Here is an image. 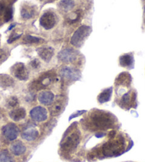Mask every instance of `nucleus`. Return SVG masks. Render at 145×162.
Here are the masks:
<instances>
[{
  "label": "nucleus",
  "instance_id": "6ab92c4d",
  "mask_svg": "<svg viewBox=\"0 0 145 162\" xmlns=\"http://www.w3.org/2000/svg\"><path fill=\"white\" fill-rule=\"evenodd\" d=\"M35 14V10L34 7L29 5H25L21 10V15L23 19H29L34 17Z\"/></svg>",
  "mask_w": 145,
  "mask_h": 162
},
{
  "label": "nucleus",
  "instance_id": "6e6552de",
  "mask_svg": "<svg viewBox=\"0 0 145 162\" xmlns=\"http://www.w3.org/2000/svg\"><path fill=\"white\" fill-rule=\"evenodd\" d=\"M12 74L20 80H27L29 78V72L22 63H17L12 68Z\"/></svg>",
  "mask_w": 145,
  "mask_h": 162
},
{
  "label": "nucleus",
  "instance_id": "c756f323",
  "mask_svg": "<svg viewBox=\"0 0 145 162\" xmlns=\"http://www.w3.org/2000/svg\"><path fill=\"white\" fill-rule=\"evenodd\" d=\"M105 136V133H98V134H95V136L97 138H101V137H103V136Z\"/></svg>",
  "mask_w": 145,
  "mask_h": 162
},
{
  "label": "nucleus",
  "instance_id": "ddd939ff",
  "mask_svg": "<svg viewBox=\"0 0 145 162\" xmlns=\"http://www.w3.org/2000/svg\"><path fill=\"white\" fill-rule=\"evenodd\" d=\"M38 136H39V131L34 127L27 129L22 133V138L28 141H34L36 140Z\"/></svg>",
  "mask_w": 145,
  "mask_h": 162
},
{
  "label": "nucleus",
  "instance_id": "4468645a",
  "mask_svg": "<svg viewBox=\"0 0 145 162\" xmlns=\"http://www.w3.org/2000/svg\"><path fill=\"white\" fill-rule=\"evenodd\" d=\"M27 112L24 108L20 107L15 109L9 113V117L14 122H19L26 117Z\"/></svg>",
  "mask_w": 145,
  "mask_h": 162
},
{
  "label": "nucleus",
  "instance_id": "a211bd4d",
  "mask_svg": "<svg viewBox=\"0 0 145 162\" xmlns=\"http://www.w3.org/2000/svg\"><path fill=\"white\" fill-rule=\"evenodd\" d=\"M119 64L121 66L129 68L133 65L134 59L133 56L130 54H124L119 57Z\"/></svg>",
  "mask_w": 145,
  "mask_h": 162
},
{
  "label": "nucleus",
  "instance_id": "20e7f679",
  "mask_svg": "<svg viewBox=\"0 0 145 162\" xmlns=\"http://www.w3.org/2000/svg\"><path fill=\"white\" fill-rule=\"evenodd\" d=\"M40 25L44 29L49 30L56 26L57 22V17L53 12L48 11L42 15L40 19Z\"/></svg>",
  "mask_w": 145,
  "mask_h": 162
},
{
  "label": "nucleus",
  "instance_id": "5701e85b",
  "mask_svg": "<svg viewBox=\"0 0 145 162\" xmlns=\"http://www.w3.org/2000/svg\"><path fill=\"white\" fill-rule=\"evenodd\" d=\"M131 96L129 95V93H125V94H124L123 98H122L121 99V103L123 104V105H128L129 104V102H131Z\"/></svg>",
  "mask_w": 145,
  "mask_h": 162
},
{
  "label": "nucleus",
  "instance_id": "0eeeda50",
  "mask_svg": "<svg viewBox=\"0 0 145 162\" xmlns=\"http://www.w3.org/2000/svg\"><path fill=\"white\" fill-rule=\"evenodd\" d=\"M78 52L72 49H65L60 51L58 54V59L63 63H73L77 59Z\"/></svg>",
  "mask_w": 145,
  "mask_h": 162
},
{
  "label": "nucleus",
  "instance_id": "423d86ee",
  "mask_svg": "<svg viewBox=\"0 0 145 162\" xmlns=\"http://www.w3.org/2000/svg\"><path fill=\"white\" fill-rule=\"evenodd\" d=\"M60 74L61 77L65 78V80L71 81L78 80L81 78V73L79 70L69 66H65L61 68V70H60Z\"/></svg>",
  "mask_w": 145,
  "mask_h": 162
},
{
  "label": "nucleus",
  "instance_id": "39448f33",
  "mask_svg": "<svg viewBox=\"0 0 145 162\" xmlns=\"http://www.w3.org/2000/svg\"><path fill=\"white\" fill-rule=\"evenodd\" d=\"M65 140L63 139L61 146L63 149H74L80 142V135L77 131L72 132L70 135L65 133Z\"/></svg>",
  "mask_w": 145,
  "mask_h": 162
},
{
  "label": "nucleus",
  "instance_id": "f8f14e48",
  "mask_svg": "<svg viewBox=\"0 0 145 162\" xmlns=\"http://www.w3.org/2000/svg\"><path fill=\"white\" fill-rule=\"evenodd\" d=\"M38 100L44 105H50L54 100V95L52 92L48 90H44L38 95Z\"/></svg>",
  "mask_w": 145,
  "mask_h": 162
},
{
  "label": "nucleus",
  "instance_id": "9d476101",
  "mask_svg": "<svg viewBox=\"0 0 145 162\" xmlns=\"http://www.w3.org/2000/svg\"><path fill=\"white\" fill-rule=\"evenodd\" d=\"M30 116L32 120L37 122H41L47 120L48 118V112L46 109L41 107V106H37L30 111Z\"/></svg>",
  "mask_w": 145,
  "mask_h": 162
},
{
  "label": "nucleus",
  "instance_id": "c85d7f7f",
  "mask_svg": "<svg viewBox=\"0 0 145 162\" xmlns=\"http://www.w3.org/2000/svg\"><path fill=\"white\" fill-rule=\"evenodd\" d=\"M5 56V54L2 50H0V60H2L4 59Z\"/></svg>",
  "mask_w": 145,
  "mask_h": 162
},
{
  "label": "nucleus",
  "instance_id": "7c9ffc66",
  "mask_svg": "<svg viewBox=\"0 0 145 162\" xmlns=\"http://www.w3.org/2000/svg\"><path fill=\"white\" fill-rule=\"evenodd\" d=\"M16 26V24H12V25H11V26H9V29H8V31H10V30H12V29H13V28Z\"/></svg>",
  "mask_w": 145,
  "mask_h": 162
},
{
  "label": "nucleus",
  "instance_id": "f03ea898",
  "mask_svg": "<svg viewBox=\"0 0 145 162\" xmlns=\"http://www.w3.org/2000/svg\"><path fill=\"white\" fill-rule=\"evenodd\" d=\"M90 31L91 29L90 26L85 25L81 26L76 30L73 36L71 37L70 44L75 47H80L84 44L85 39L89 36Z\"/></svg>",
  "mask_w": 145,
  "mask_h": 162
},
{
  "label": "nucleus",
  "instance_id": "f257e3e1",
  "mask_svg": "<svg viewBox=\"0 0 145 162\" xmlns=\"http://www.w3.org/2000/svg\"><path fill=\"white\" fill-rule=\"evenodd\" d=\"M113 116L108 112L99 111L92 114L90 121L92 125L97 130H106L113 126Z\"/></svg>",
  "mask_w": 145,
  "mask_h": 162
},
{
  "label": "nucleus",
  "instance_id": "dca6fc26",
  "mask_svg": "<svg viewBox=\"0 0 145 162\" xmlns=\"http://www.w3.org/2000/svg\"><path fill=\"white\" fill-rule=\"evenodd\" d=\"M75 6V0H60L58 7L63 12H68Z\"/></svg>",
  "mask_w": 145,
  "mask_h": 162
},
{
  "label": "nucleus",
  "instance_id": "412c9836",
  "mask_svg": "<svg viewBox=\"0 0 145 162\" xmlns=\"http://www.w3.org/2000/svg\"><path fill=\"white\" fill-rule=\"evenodd\" d=\"M42 41H44V39H41V38L39 37L30 36V35H27L24 39V43L25 44H38V43H41Z\"/></svg>",
  "mask_w": 145,
  "mask_h": 162
},
{
  "label": "nucleus",
  "instance_id": "393cba45",
  "mask_svg": "<svg viewBox=\"0 0 145 162\" xmlns=\"http://www.w3.org/2000/svg\"><path fill=\"white\" fill-rule=\"evenodd\" d=\"M12 13H13V11H12V8H7L6 10H5V14H4L5 21H8L12 19Z\"/></svg>",
  "mask_w": 145,
  "mask_h": 162
},
{
  "label": "nucleus",
  "instance_id": "a878e982",
  "mask_svg": "<svg viewBox=\"0 0 145 162\" xmlns=\"http://www.w3.org/2000/svg\"><path fill=\"white\" fill-rule=\"evenodd\" d=\"M85 112H86V110L76 111V112H75V113H73L72 115H71L70 116V117H69V121H70V120H72V119H73V118H75V117H78V116H80V115H82L83 114L85 113Z\"/></svg>",
  "mask_w": 145,
  "mask_h": 162
},
{
  "label": "nucleus",
  "instance_id": "9b49d317",
  "mask_svg": "<svg viewBox=\"0 0 145 162\" xmlns=\"http://www.w3.org/2000/svg\"><path fill=\"white\" fill-rule=\"evenodd\" d=\"M37 53L41 59L45 62L48 63L54 55V49L50 46H43L37 49Z\"/></svg>",
  "mask_w": 145,
  "mask_h": 162
},
{
  "label": "nucleus",
  "instance_id": "4be33fe9",
  "mask_svg": "<svg viewBox=\"0 0 145 162\" xmlns=\"http://www.w3.org/2000/svg\"><path fill=\"white\" fill-rule=\"evenodd\" d=\"M0 162H14L11 155L7 150L0 152Z\"/></svg>",
  "mask_w": 145,
  "mask_h": 162
},
{
  "label": "nucleus",
  "instance_id": "7ed1b4c3",
  "mask_svg": "<svg viewBox=\"0 0 145 162\" xmlns=\"http://www.w3.org/2000/svg\"><path fill=\"white\" fill-rule=\"evenodd\" d=\"M123 149V144L118 141H108L103 146V154L108 156L120 155L121 153H119V151H121Z\"/></svg>",
  "mask_w": 145,
  "mask_h": 162
},
{
  "label": "nucleus",
  "instance_id": "1a4fd4ad",
  "mask_svg": "<svg viewBox=\"0 0 145 162\" xmlns=\"http://www.w3.org/2000/svg\"><path fill=\"white\" fill-rule=\"evenodd\" d=\"M2 134L9 141H14L19 135V128L14 123H9L3 126Z\"/></svg>",
  "mask_w": 145,
  "mask_h": 162
},
{
  "label": "nucleus",
  "instance_id": "2eb2a0df",
  "mask_svg": "<svg viewBox=\"0 0 145 162\" xmlns=\"http://www.w3.org/2000/svg\"><path fill=\"white\" fill-rule=\"evenodd\" d=\"M10 149L15 156H20L26 152L27 148L24 143L22 142L21 141H17L12 144Z\"/></svg>",
  "mask_w": 145,
  "mask_h": 162
},
{
  "label": "nucleus",
  "instance_id": "f3484780",
  "mask_svg": "<svg viewBox=\"0 0 145 162\" xmlns=\"http://www.w3.org/2000/svg\"><path fill=\"white\" fill-rule=\"evenodd\" d=\"M113 88L112 87L110 88H108V89L104 90L103 92L98 95V102L101 104H103L110 101L112 97V94H113Z\"/></svg>",
  "mask_w": 145,
  "mask_h": 162
},
{
  "label": "nucleus",
  "instance_id": "b1692460",
  "mask_svg": "<svg viewBox=\"0 0 145 162\" xmlns=\"http://www.w3.org/2000/svg\"><path fill=\"white\" fill-rule=\"evenodd\" d=\"M7 104H8V105L9 106V107H17V106L18 105V104H19V101H18V99L16 97H12L9 99Z\"/></svg>",
  "mask_w": 145,
  "mask_h": 162
},
{
  "label": "nucleus",
  "instance_id": "aec40b11",
  "mask_svg": "<svg viewBox=\"0 0 145 162\" xmlns=\"http://www.w3.org/2000/svg\"><path fill=\"white\" fill-rule=\"evenodd\" d=\"M14 84V80L9 75H3L0 78V86L3 88L10 87Z\"/></svg>",
  "mask_w": 145,
  "mask_h": 162
},
{
  "label": "nucleus",
  "instance_id": "cd10ccee",
  "mask_svg": "<svg viewBox=\"0 0 145 162\" xmlns=\"http://www.w3.org/2000/svg\"><path fill=\"white\" fill-rule=\"evenodd\" d=\"M22 34H19V35H17V36L13 37V38H11V39H9L8 40V43H9V44H11V43L14 41V40H17L18 39H19V38L22 36Z\"/></svg>",
  "mask_w": 145,
  "mask_h": 162
},
{
  "label": "nucleus",
  "instance_id": "bb28decb",
  "mask_svg": "<svg viewBox=\"0 0 145 162\" xmlns=\"http://www.w3.org/2000/svg\"><path fill=\"white\" fill-rule=\"evenodd\" d=\"M31 65L32 68H35V69H36V68H39V66H40V62H39V60H38V59L33 60L31 62Z\"/></svg>",
  "mask_w": 145,
  "mask_h": 162
}]
</instances>
